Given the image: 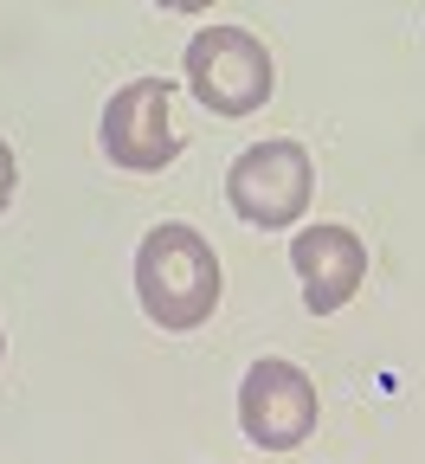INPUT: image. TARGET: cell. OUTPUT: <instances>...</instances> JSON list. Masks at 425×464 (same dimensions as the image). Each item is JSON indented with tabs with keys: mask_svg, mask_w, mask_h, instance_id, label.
<instances>
[{
	"mask_svg": "<svg viewBox=\"0 0 425 464\" xmlns=\"http://www.w3.org/2000/svg\"><path fill=\"white\" fill-rule=\"evenodd\" d=\"M290 265L303 277V304H310V316H335L361 277H368V246H361V232L348 226H310L290 239Z\"/></svg>",
	"mask_w": 425,
	"mask_h": 464,
	"instance_id": "8992f818",
	"label": "cell"
},
{
	"mask_svg": "<svg viewBox=\"0 0 425 464\" xmlns=\"http://www.w3.org/2000/svg\"><path fill=\"white\" fill-rule=\"evenodd\" d=\"M14 188H20V168H14V149L0 142V213H7V200H14Z\"/></svg>",
	"mask_w": 425,
	"mask_h": 464,
	"instance_id": "52a82bcc",
	"label": "cell"
},
{
	"mask_svg": "<svg viewBox=\"0 0 425 464\" xmlns=\"http://www.w3.org/2000/svg\"><path fill=\"white\" fill-rule=\"evenodd\" d=\"M0 355H7V335H0Z\"/></svg>",
	"mask_w": 425,
	"mask_h": 464,
	"instance_id": "9c48e42d",
	"label": "cell"
},
{
	"mask_svg": "<svg viewBox=\"0 0 425 464\" xmlns=\"http://www.w3.org/2000/svg\"><path fill=\"white\" fill-rule=\"evenodd\" d=\"M168 97L174 84L168 78H136L123 84L110 103H103V155L116 168H130V174H155L180 155V130L168 123Z\"/></svg>",
	"mask_w": 425,
	"mask_h": 464,
	"instance_id": "5b68a950",
	"label": "cell"
},
{
	"mask_svg": "<svg viewBox=\"0 0 425 464\" xmlns=\"http://www.w3.org/2000/svg\"><path fill=\"white\" fill-rule=\"evenodd\" d=\"M180 72H188V91L200 97V110L213 116H252L271 103L277 91V65L265 39H252L246 26H200L188 39V58H180Z\"/></svg>",
	"mask_w": 425,
	"mask_h": 464,
	"instance_id": "7a4b0ae2",
	"label": "cell"
},
{
	"mask_svg": "<svg viewBox=\"0 0 425 464\" xmlns=\"http://www.w3.org/2000/svg\"><path fill=\"white\" fill-rule=\"evenodd\" d=\"M136 297H142L149 323L168 335L200 329L219 310V258L207 246V232L180 226V219L155 226L136 252Z\"/></svg>",
	"mask_w": 425,
	"mask_h": 464,
	"instance_id": "6da1fadb",
	"label": "cell"
},
{
	"mask_svg": "<svg viewBox=\"0 0 425 464\" xmlns=\"http://www.w3.org/2000/svg\"><path fill=\"white\" fill-rule=\"evenodd\" d=\"M316 194V161L303 142L277 136V142H258L246 149L232 168H226V200L232 213L246 226H265V232H284L303 219V207H310Z\"/></svg>",
	"mask_w": 425,
	"mask_h": 464,
	"instance_id": "3957f363",
	"label": "cell"
},
{
	"mask_svg": "<svg viewBox=\"0 0 425 464\" xmlns=\"http://www.w3.org/2000/svg\"><path fill=\"white\" fill-rule=\"evenodd\" d=\"M238 426H246V439L265 445V451H296L316 432V381L296 362L265 355L246 374V387H238Z\"/></svg>",
	"mask_w": 425,
	"mask_h": 464,
	"instance_id": "277c9868",
	"label": "cell"
},
{
	"mask_svg": "<svg viewBox=\"0 0 425 464\" xmlns=\"http://www.w3.org/2000/svg\"><path fill=\"white\" fill-rule=\"evenodd\" d=\"M155 7H168V14H207L213 0H155Z\"/></svg>",
	"mask_w": 425,
	"mask_h": 464,
	"instance_id": "ba28073f",
	"label": "cell"
}]
</instances>
